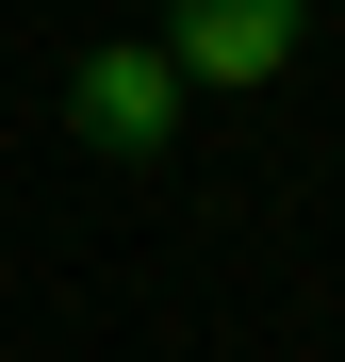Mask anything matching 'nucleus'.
<instances>
[{
	"label": "nucleus",
	"instance_id": "nucleus-1",
	"mask_svg": "<svg viewBox=\"0 0 345 362\" xmlns=\"http://www.w3.org/2000/svg\"><path fill=\"white\" fill-rule=\"evenodd\" d=\"M148 49L181 66V99H263V83L313 49V0H164Z\"/></svg>",
	"mask_w": 345,
	"mask_h": 362
},
{
	"label": "nucleus",
	"instance_id": "nucleus-2",
	"mask_svg": "<svg viewBox=\"0 0 345 362\" xmlns=\"http://www.w3.org/2000/svg\"><path fill=\"white\" fill-rule=\"evenodd\" d=\"M66 132H83L99 165H164V132H181V66H164L148 33H99L83 83H66Z\"/></svg>",
	"mask_w": 345,
	"mask_h": 362
}]
</instances>
